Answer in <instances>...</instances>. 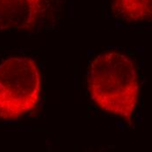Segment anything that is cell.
<instances>
[{
  "mask_svg": "<svg viewBox=\"0 0 152 152\" xmlns=\"http://www.w3.org/2000/svg\"><path fill=\"white\" fill-rule=\"evenodd\" d=\"M110 13L116 19L128 23L152 21V0H110Z\"/></svg>",
  "mask_w": 152,
  "mask_h": 152,
  "instance_id": "4",
  "label": "cell"
},
{
  "mask_svg": "<svg viewBox=\"0 0 152 152\" xmlns=\"http://www.w3.org/2000/svg\"><path fill=\"white\" fill-rule=\"evenodd\" d=\"M41 74L34 59L12 56L0 62V120L14 121L39 104Z\"/></svg>",
  "mask_w": 152,
  "mask_h": 152,
  "instance_id": "2",
  "label": "cell"
},
{
  "mask_svg": "<svg viewBox=\"0 0 152 152\" xmlns=\"http://www.w3.org/2000/svg\"><path fill=\"white\" fill-rule=\"evenodd\" d=\"M89 95L105 113L130 120L136 111L140 83L136 62L118 51L94 56L87 71Z\"/></svg>",
  "mask_w": 152,
  "mask_h": 152,
  "instance_id": "1",
  "label": "cell"
},
{
  "mask_svg": "<svg viewBox=\"0 0 152 152\" xmlns=\"http://www.w3.org/2000/svg\"><path fill=\"white\" fill-rule=\"evenodd\" d=\"M57 0H0V32H32L51 15Z\"/></svg>",
  "mask_w": 152,
  "mask_h": 152,
  "instance_id": "3",
  "label": "cell"
}]
</instances>
